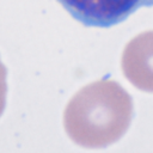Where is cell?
Instances as JSON below:
<instances>
[{
    "instance_id": "6da1fadb",
    "label": "cell",
    "mask_w": 153,
    "mask_h": 153,
    "mask_svg": "<svg viewBox=\"0 0 153 153\" xmlns=\"http://www.w3.org/2000/svg\"><path fill=\"white\" fill-rule=\"evenodd\" d=\"M133 117L130 94L115 80L100 79L80 88L68 102L63 126L73 142L103 148L120 140Z\"/></svg>"
},
{
    "instance_id": "277c9868",
    "label": "cell",
    "mask_w": 153,
    "mask_h": 153,
    "mask_svg": "<svg viewBox=\"0 0 153 153\" xmlns=\"http://www.w3.org/2000/svg\"><path fill=\"white\" fill-rule=\"evenodd\" d=\"M6 67L0 61V116L5 109L6 103V92H7V85H6Z\"/></svg>"
},
{
    "instance_id": "7a4b0ae2",
    "label": "cell",
    "mask_w": 153,
    "mask_h": 153,
    "mask_svg": "<svg viewBox=\"0 0 153 153\" xmlns=\"http://www.w3.org/2000/svg\"><path fill=\"white\" fill-rule=\"evenodd\" d=\"M73 18L86 26L110 27L153 0H59Z\"/></svg>"
},
{
    "instance_id": "3957f363",
    "label": "cell",
    "mask_w": 153,
    "mask_h": 153,
    "mask_svg": "<svg viewBox=\"0 0 153 153\" xmlns=\"http://www.w3.org/2000/svg\"><path fill=\"white\" fill-rule=\"evenodd\" d=\"M122 71L135 87L153 92V30L127 43L122 54Z\"/></svg>"
}]
</instances>
